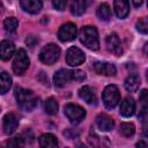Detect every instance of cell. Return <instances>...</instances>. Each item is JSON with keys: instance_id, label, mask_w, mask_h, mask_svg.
I'll use <instances>...</instances> for the list:
<instances>
[{"instance_id": "1", "label": "cell", "mask_w": 148, "mask_h": 148, "mask_svg": "<svg viewBox=\"0 0 148 148\" xmlns=\"http://www.w3.org/2000/svg\"><path fill=\"white\" fill-rule=\"evenodd\" d=\"M15 98H16L17 105L23 111L30 112L38 105V98L36 97V95L31 90H28L21 87L15 88Z\"/></svg>"}, {"instance_id": "2", "label": "cell", "mask_w": 148, "mask_h": 148, "mask_svg": "<svg viewBox=\"0 0 148 148\" xmlns=\"http://www.w3.org/2000/svg\"><path fill=\"white\" fill-rule=\"evenodd\" d=\"M80 40L81 43L87 46L90 50H98L99 49V39H98V32L95 27L86 25L80 31Z\"/></svg>"}, {"instance_id": "3", "label": "cell", "mask_w": 148, "mask_h": 148, "mask_svg": "<svg viewBox=\"0 0 148 148\" xmlns=\"http://www.w3.org/2000/svg\"><path fill=\"white\" fill-rule=\"evenodd\" d=\"M59 56H60L59 46L57 44L50 43L42 49V51L39 53V59L42 62H44L46 65H53L59 59Z\"/></svg>"}, {"instance_id": "4", "label": "cell", "mask_w": 148, "mask_h": 148, "mask_svg": "<svg viewBox=\"0 0 148 148\" xmlns=\"http://www.w3.org/2000/svg\"><path fill=\"white\" fill-rule=\"evenodd\" d=\"M102 99H103V103H104L105 108H108V109L116 108L117 104L120 101V92H119L118 88L114 84L106 86L105 89L103 90Z\"/></svg>"}, {"instance_id": "5", "label": "cell", "mask_w": 148, "mask_h": 148, "mask_svg": "<svg viewBox=\"0 0 148 148\" xmlns=\"http://www.w3.org/2000/svg\"><path fill=\"white\" fill-rule=\"evenodd\" d=\"M29 58L25 53V51L23 49H20L15 56H14V60H13V72L16 75H22L29 67Z\"/></svg>"}, {"instance_id": "6", "label": "cell", "mask_w": 148, "mask_h": 148, "mask_svg": "<svg viewBox=\"0 0 148 148\" xmlns=\"http://www.w3.org/2000/svg\"><path fill=\"white\" fill-rule=\"evenodd\" d=\"M64 113L67 117L68 120H71V123L73 124H77L81 120H83V118L86 117V110L83 108H81L77 104H67L64 108Z\"/></svg>"}, {"instance_id": "7", "label": "cell", "mask_w": 148, "mask_h": 148, "mask_svg": "<svg viewBox=\"0 0 148 148\" xmlns=\"http://www.w3.org/2000/svg\"><path fill=\"white\" fill-rule=\"evenodd\" d=\"M84 59H86L84 53L80 49H77L75 46L69 47L67 50V52H66V62L69 66H73V67L74 66H79L84 61Z\"/></svg>"}, {"instance_id": "8", "label": "cell", "mask_w": 148, "mask_h": 148, "mask_svg": "<svg viewBox=\"0 0 148 148\" xmlns=\"http://www.w3.org/2000/svg\"><path fill=\"white\" fill-rule=\"evenodd\" d=\"M76 37V25L74 23H66L60 27L58 38L61 42H71Z\"/></svg>"}, {"instance_id": "9", "label": "cell", "mask_w": 148, "mask_h": 148, "mask_svg": "<svg viewBox=\"0 0 148 148\" xmlns=\"http://www.w3.org/2000/svg\"><path fill=\"white\" fill-rule=\"evenodd\" d=\"M94 71L98 75H105V76H113L116 75V72H117L113 64L102 62V61H96L94 64Z\"/></svg>"}, {"instance_id": "10", "label": "cell", "mask_w": 148, "mask_h": 148, "mask_svg": "<svg viewBox=\"0 0 148 148\" xmlns=\"http://www.w3.org/2000/svg\"><path fill=\"white\" fill-rule=\"evenodd\" d=\"M105 42H106V49H108L109 52L113 53L114 56H120L121 54V44H120L119 37L116 34L108 35Z\"/></svg>"}, {"instance_id": "11", "label": "cell", "mask_w": 148, "mask_h": 148, "mask_svg": "<svg viewBox=\"0 0 148 148\" xmlns=\"http://www.w3.org/2000/svg\"><path fill=\"white\" fill-rule=\"evenodd\" d=\"M2 126H3V131L6 134H8V135L13 134L18 126V121H17V118L15 117V114L14 113H6L3 117Z\"/></svg>"}, {"instance_id": "12", "label": "cell", "mask_w": 148, "mask_h": 148, "mask_svg": "<svg viewBox=\"0 0 148 148\" xmlns=\"http://www.w3.org/2000/svg\"><path fill=\"white\" fill-rule=\"evenodd\" d=\"M96 125H97V127H98L99 131H102V132H109V131H111L113 128L114 121L108 114L101 113L96 118Z\"/></svg>"}, {"instance_id": "13", "label": "cell", "mask_w": 148, "mask_h": 148, "mask_svg": "<svg viewBox=\"0 0 148 148\" xmlns=\"http://www.w3.org/2000/svg\"><path fill=\"white\" fill-rule=\"evenodd\" d=\"M22 9L29 14H37L42 9V0H20Z\"/></svg>"}, {"instance_id": "14", "label": "cell", "mask_w": 148, "mask_h": 148, "mask_svg": "<svg viewBox=\"0 0 148 148\" xmlns=\"http://www.w3.org/2000/svg\"><path fill=\"white\" fill-rule=\"evenodd\" d=\"M71 80H72V75H71V71L68 69H64V68L59 69L53 75V82L57 87H64Z\"/></svg>"}, {"instance_id": "15", "label": "cell", "mask_w": 148, "mask_h": 148, "mask_svg": "<svg viewBox=\"0 0 148 148\" xmlns=\"http://www.w3.org/2000/svg\"><path fill=\"white\" fill-rule=\"evenodd\" d=\"M114 13L119 18H125L130 13L128 0H113Z\"/></svg>"}, {"instance_id": "16", "label": "cell", "mask_w": 148, "mask_h": 148, "mask_svg": "<svg viewBox=\"0 0 148 148\" xmlns=\"http://www.w3.org/2000/svg\"><path fill=\"white\" fill-rule=\"evenodd\" d=\"M125 89L130 92H135L140 87V77L136 73H130L124 82Z\"/></svg>"}, {"instance_id": "17", "label": "cell", "mask_w": 148, "mask_h": 148, "mask_svg": "<svg viewBox=\"0 0 148 148\" xmlns=\"http://www.w3.org/2000/svg\"><path fill=\"white\" fill-rule=\"evenodd\" d=\"M135 111V102L132 97H126L120 104V114L124 117L133 116Z\"/></svg>"}, {"instance_id": "18", "label": "cell", "mask_w": 148, "mask_h": 148, "mask_svg": "<svg viewBox=\"0 0 148 148\" xmlns=\"http://www.w3.org/2000/svg\"><path fill=\"white\" fill-rule=\"evenodd\" d=\"M79 97L81 99H83L84 102L89 103V104H92L96 102V95H95V91L91 87L89 86H83L79 89Z\"/></svg>"}, {"instance_id": "19", "label": "cell", "mask_w": 148, "mask_h": 148, "mask_svg": "<svg viewBox=\"0 0 148 148\" xmlns=\"http://www.w3.org/2000/svg\"><path fill=\"white\" fill-rule=\"evenodd\" d=\"M38 143L40 147H44V148H53V147L58 146V140L53 134L46 133V134H43L39 136Z\"/></svg>"}, {"instance_id": "20", "label": "cell", "mask_w": 148, "mask_h": 148, "mask_svg": "<svg viewBox=\"0 0 148 148\" xmlns=\"http://www.w3.org/2000/svg\"><path fill=\"white\" fill-rule=\"evenodd\" d=\"M14 53V44L10 40H2L0 45V56L2 60H8Z\"/></svg>"}, {"instance_id": "21", "label": "cell", "mask_w": 148, "mask_h": 148, "mask_svg": "<svg viewBox=\"0 0 148 148\" xmlns=\"http://www.w3.org/2000/svg\"><path fill=\"white\" fill-rule=\"evenodd\" d=\"M87 9V0H73L71 5V12L75 16L82 15Z\"/></svg>"}, {"instance_id": "22", "label": "cell", "mask_w": 148, "mask_h": 148, "mask_svg": "<svg viewBox=\"0 0 148 148\" xmlns=\"http://www.w3.org/2000/svg\"><path fill=\"white\" fill-rule=\"evenodd\" d=\"M96 14L101 21H108L111 17V9H110L108 3H102L98 6Z\"/></svg>"}, {"instance_id": "23", "label": "cell", "mask_w": 148, "mask_h": 148, "mask_svg": "<svg viewBox=\"0 0 148 148\" xmlns=\"http://www.w3.org/2000/svg\"><path fill=\"white\" fill-rule=\"evenodd\" d=\"M0 86H1V94H6L9 88L12 87V77L7 72H2L0 76Z\"/></svg>"}, {"instance_id": "24", "label": "cell", "mask_w": 148, "mask_h": 148, "mask_svg": "<svg viewBox=\"0 0 148 148\" xmlns=\"http://www.w3.org/2000/svg\"><path fill=\"white\" fill-rule=\"evenodd\" d=\"M58 108H59L58 106V102L53 97H50V98L46 99L45 105H44V109H45V112L47 114H51V116L56 114L58 112Z\"/></svg>"}, {"instance_id": "25", "label": "cell", "mask_w": 148, "mask_h": 148, "mask_svg": "<svg viewBox=\"0 0 148 148\" xmlns=\"http://www.w3.org/2000/svg\"><path fill=\"white\" fill-rule=\"evenodd\" d=\"M17 27H18V21H17L16 17L12 16V17L5 18V21H3V28H5L6 31L14 32V31H16Z\"/></svg>"}, {"instance_id": "26", "label": "cell", "mask_w": 148, "mask_h": 148, "mask_svg": "<svg viewBox=\"0 0 148 148\" xmlns=\"http://www.w3.org/2000/svg\"><path fill=\"white\" fill-rule=\"evenodd\" d=\"M120 133L125 138H130L135 133V126L132 123H123L120 125Z\"/></svg>"}, {"instance_id": "27", "label": "cell", "mask_w": 148, "mask_h": 148, "mask_svg": "<svg viewBox=\"0 0 148 148\" xmlns=\"http://www.w3.org/2000/svg\"><path fill=\"white\" fill-rule=\"evenodd\" d=\"M136 30L141 34L148 35V17H141L136 22Z\"/></svg>"}, {"instance_id": "28", "label": "cell", "mask_w": 148, "mask_h": 148, "mask_svg": "<svg viewBox=\"0 0 148 148\" xmlns=\"http://www.w3.org/2000/svg\"><path fill=\"white\" fill-rule=\"evenodd\" d=\"M71 75H72V80L74 81H83L86 79V73L81 69H74V71H71Z\"/></svg>"}, {"instance_id": "29", "label": "cell", "mask_w": 148, "mask_h": 148, "mask_svg": "<svg viewBox=\"0 0 148 148\" xmlns=\"http://www.w3.org/2000/svg\"><path fill=\"white\" fill-rule=\"evenodd\" d=\"M7 146L8 147H21L23 146V139L21 136H15L7 141Z\"/></svg>"}, {"instance_id": "30", "label": "cell", "mask_w": 148, "mask_h": 148, "mask_svg": "<svg viewBox=\"0 0 148 148\" xmlns=\"http://www.w3.org/2000/svg\"><path fill=\"white\" fill-rule=\"evenodd\" d=\"M139 101L143 108H148V90L147 89L141 90V92L139 95Z\"/></svg>"}, {"instance_id": "31", "label": "cell", "mask_w": 148, "mask_h": 148, "mask_svg": "<svg viewBox=\"0 0 148 148\" xmlns=\"http://www.w3.org/2000/svg\"><path fill=\"white\" fill-rule=\"evenodd\" d=\"M52 5L57 10H64L66 5H67V0H52Z\"/></svg>"}, {"instance_id": "32", "label": "cell", "mask_w": 148, "mask_h": 148, "mask_svg": "<svg viewBox=\"0 0 148 148\" xmlns=\"http://www.w3.org/2000/svg\"><path fill=\"white\" fill-rule=\"evenodd\" d=\"M64 135H65L67 139H75V138H77V136H79V132H76V131H73V130L68 128V130L64 131Z\"/></svg>"}, {"instance_id": "33", "label": "cell", "mask_w": 148, "mask_h": 148, "mask_svg": "<svg viewBox=\"0 0 148 148\" xmlns=\"http://www.w3.org/2000/svg\"><path fill=\"white\" fill-rule=\"evenodd\" d=\"M139 119L145 123V124H148V108H143V110L140 112L139 114Z\"/></svg>"}, {"instance_id": "34", "label": "cell", "mask_w": 148, "mask_h": 148, "mask_svg": "<svg viewBox=\"0 0 148 148\" xmlns=\"http://www.w3.org/2000/svg\"><path fill=\"white\" fill-rule=\"evenodd\" d=\"M25 43H27V45H28L29 47H34V46L38 43V39H37L35 36H29V37H27Z\"/></svg>"}, {"instance_id": "35", "label": "cell", "mask_w": 148, "mask_h": 148, "mask_svg": "<svg viewBox=\"0 0 148 148\" xmlns=\"http://www.w3.org/2000/svg\"><path fill=\"white\" fill-rule=\"evenodd\" d=\"M132 2H133V5L135 7H140L141 3H142V0H132Z\"/></svg>"}, {"instance_id": "36", "label": "cell", "mask_w": 148, "mask_h": 148, "mask_svg": "<svg viewBox=\"0 0 148 148\" xmlns=\"http://www.w3.org/2000/svg\"><path fill=\"white\" fill-rule=\"evenodd\" d=\"M136 146H138V147H141V146H143V147H148V142H145V141H139V142L136 143Z\"/></svg>"}, {"instance_id": "37", "label": "cell", "mask_w": 148, "mask_h": 148, "mask_svg": "<svg viewBox=\"0 0 148 148\" xmlns=\"http://www.w3.org/2000/svg\"><path fill=\"white\" fill-rule=\"evenodd\" d=\"M143 53H145V54L148 57V42H147V43L143 45Z\"/></svg>"}, {"instance_id": "38", "label": "cell", "mask_w": 148, "mask_h": 148, "mask_svg": "<svg viewBox=\"0 0 148 148\" xmlns=\"http://www.w3.org/2000/svg\"><path fill=\"white\" fill-rule=\"evenodd\" d=\"M143 135H145V136H146V138L148 139V130H146V131L143 132Z\"/></svg>"}, {"instance_id": "39", "label": "cell", "mask_w": 148, "mask_h": 148, "mask_svg": "<svg viewBox=\"0 0 148 148\" xmlns=\"http://www.w3.org/2000/svg\"><path fill=\"white\" fill-rule=\"evenodd\" d=\"M147 81H148V69H147Z\"/></svg>"}, {"instance_id": "40", "label": "cell", "mask_w": 148, "mask_h": 148, "mask_svg": "<svg viewBox=\"0 0 148 148\" xmlns=\"http://www.w3.org/2000/svg\"><path fill=\"white\" fill-rule=\"evenodd\" d=\"M147 5H148V2H147Z\"/></svg>"}]
</instances>
